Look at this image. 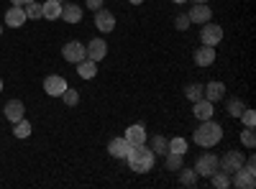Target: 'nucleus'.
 <instances>
[{
  "mask_svg": "<svg viewBox=\"0 0 256 189\" xmlns=\"http://www.w3.org/2000/svg\"><path fill=\"white\" fill-rule=\"evenodd\" d=\"M126 161H128V166H131V172H136V174H148V172L154 169L156 156H154V151L148 149L146 143H141V146H131V151H128Z\"/></svg>",
  "mask_w": 256,
  "mask_h": 189,
  "instance_id": "1",
  "label": "nucleus"
},
{
  "mask_svg": "<svg viewBox=\"0 0 256 189\" xmlns=\"http://www.w3.org/2000/svg\"><path fill=\"white\" fill-rule=\"evenodd\" d=\"M192 141H195L200 149H212L223 141V128L216 123V120H200V128L192 133Z\"/></svg>",
  "mask_w": 256,
  "mask_h": 189,
  "instance_id": "2",
  "label": "nucleus"
},
{
  "mask_svg": "<svg viewBox=\"0 0 256 189\" xmlns=\"http://www.w3.org/2000/svg\"><path fill=\"white\" fill-rule=\"evenodd\" d=\"M220 169V159L216 156V154H202L200 159H198V164H195V172H198V177H212Z\"/></svg>",
  "mask_w": 256,
  "mask_h": 189,
  "instance_id": "3",
  "label": "nucleus"
},
{
  "mask_svg": "<svg viewBox=\"0 0 256 189\" xmlns=\"http://www.w3.org/2000/svg\"><path fill=\"white\" fill-rule=\"evenodd\" d=\"M200 41L205 46H218L223 41V28L220 23H212V20H208V23H202V31H200Z\"/></svg>",
  "mask_w": 256,
  "mask_h": 189,
  "instance_id": "4",
  "label": "nucleus"
},
{
  "mask_svg": "<svg viewBox=\"0 0 256 189\" xmlns=\"http://www.w3.org/2000/svg\"><path fill=\"white\" fill-rule=\"evenodd\" d=\"M62 56L70 61V64H80L82 59H88V49H84V44H80V41H67L62 49Z\"/></svg>",
  "mask_w": 256,
  "mask_h": 189,
  "instance_id": "5",
  "label": "nucleus"
},
{
  "mask_svg": "<svg viewBox=\"0 0 256 189\" xmlns=\"http://www.w3.org/2000/svg\"><path fill=\"white\" fill-rule=\"evenodd\" d=\"M230 187H236V189H254V187H256V172H251V169H246V166H241L238 172H233Z\"/></svg>",
  "mask_w": 256,
  "mask_h": 189,
  "instance_id": "6",
  "label": "nucleus"
},
{
  "mask_svg": "<svg viewBox=\"0 0 256 189\" xmlns=\"http://www.w3.org/2000/svg\"><path fill=\"white\" fill-rule=\"evenodd\" d=\"M67 87H70L67 79L59 77V74H49V77L44 79V92H46L49 97H62Z\"/></svg>",
  "mask_w": 256,
  "mask_h": 189,
  "instance_id": "7",
  "label": "nucleus"
},
{
  "mask_svg": "<svg viewBox=\"0 0 256 189\" xmlns=\"http://www.w3.org/2000/svg\"><path fill=\"white\" fill-rule=\"evenodd\" d=\"M244 164H246V159H244L241 151H228V154L220 159V169H223L226 174H233V172H238Z\"/></svg>",
  "mask_w": 256,
  "mask_h": 189,
  "instance_id": "8",
  "label": "nucleus"
},
{
  "mask_svg": "<svg viewBox=\"0 0 256 189\" xmlns=\"http://www.w3.org/2000/svg\"><path fill=\"white\" fill-rule=\"evenodd\" d=\"M95 28L102 31V33H110L116 28V15L110 10H105V8H98L95 10Z\"/></svg>",
  "mask_w": 256,
  "mask_h": 189,
  "instance_id": "9",
  "label": "nucleus"
},
{
  "mask_svg": "<svg viewBox=\"0 0 256 189\" xmlns=\"http://www.w3.org/2000/svg\"><path fill=\"white\" fill-rule=\"evenodd\" d=\"M190 23H208V20H212V8H208V3H195V8H190L187 13Z\"/></svg>",
  "mask_w": 256,
  "mask_h": 189,
  "instance_id": "10",
  "label": "nucleus"
},
{
  "mask_svg": "<svg viewBox=\"0 0 256 189\" xmlns=\"http://www.w3.org/2000/svg\"><path fill=\"white\" fill-rule=\"evenodd\" d=\"M84 49H88V59L102 61L105 56H108V41H105V38H92Z\"/></svg>",
  "mask_w": 256,
  "mask_h": 189,
  "instance_id": "11",
  "label": "nucleus"
},
{
  "mask_svg": "<svg viewBox=\"0 0 256 189\" xmlns=\"http://www.w3.org/2000/svg\"><path fill=\"white\" fill-rule=\"evenodd\" d=\"M131 146H141V143H146L148 141V133H146V128L141 123H134V125H128L126 128V136H123Z\"/></svg>",
  "mask_w": 256,
  "mask_h": 189,
  "instance_id": "12",
  "label": "nucleus"
},
{
  "mask_svg": "<svg viewBox=\"0 0 256 189\" xmlns=\"http://www.w3.org/2000/svg\"><path fill=\"white\" fill-rule=\"evenodd\" d=\"M202 97L210 102H220L226 97V85L223 82H208V85H202Z\"/></svg>",
  "mask_w": 256,
  "mask_h": 189,
  "instance_id": "13",
  "label": "nucleus"
},
{
  "mask_svg": "<svg viewBox=\"0 0 256 189\" xmlns=\"http://www.w3.org/2000/svg\"><path fill=\"white\" fill-rule=\"evenodd\" d=\"M26 10L24 8H18V5H13V8H8V13H6V26L8 28H20L26 23Z\"/></svg>",
  "mask_w": 256,
  "mask_h": 189,
  "instance_id": "14",
  "label": "nucleus"
},
{
  "mask_svg": "<svg viewBox=\"0 0 256 189\" xmlns=\"http://www.w3.org/2000/svg\"><path fill=\"white\" fill-rule=\"evenodd\" d=\"M192 113H195L198 120H210L212 113H216V102H210V100L200 97V100L195 102V108H192Z\"/></svg>",
  "mask_w": 256,
  "mask_h": 189,
  "instance_id": "15",
  "label": "nucleus"
},
{
  "mask_svg": "<svg viewBox=\"0 0 256 189\" xmlns=\"http://www.w3.org/2000/svg\"><path fill=\"white\" fill-rule=\"evenodd\" d=\"M192 59H195V64L198 67H210L212 61H216V49L212 46H200V49H195V54H192Z\"/></svg>",
  "mask_w": 256,
  "mask_h": 189,
  "instance_id": "16",
  "label": "nucleus"
},
{
  "mask_svg": "<svg viewBox=\"0 0 256 189\" xmlns=\"http://www.w3.org/2000/svg\"><path fill=\"white\" fill-rule=\"evenodd\" d=\"M24 115H26V105L20 102V100H8V102H6V118H8L10 123H18Z\"/></svg>",
  "mask_w": 256,
  "mask_h": 189,
  "instance_id": "17",
  "label": "nucleus"
},
{
  "mask_svg": "<svg viewBox=\"0 0 256 189\" xmlns=\"http://www.w3.org/2000/svg\"><path fill=\"white\" fill-rule=\"evenodd\" d=\"M128 151H131V143H128L126 138H113V141L108 143V154H110L113 159H126Z\"/></svg>",
  "mask_w": 256,
  "mask_h": 189,
  "instance_id": "18",
  "label": "nucleus"
},
{
  "mask_svg": "<svg viewBox=\"0 0 256 189\" xmlns=\"http://www.w3.org/2000/svg\"><path fill=\"white\" fill-rule=\"evenodd\" d=\"M82 15H84V10H82L77 3H64V5H62V15H59V18H64L67 23H80Z\"/></svg>",
  "mask_w": 256,
  "mask_h": 189,
  "instance_id": "19",
  "label": "nucleus"
},
{
  "mask_svg": "<svg viewBox=\"0 0 256 189\" xmlns=\"http://www.w3.org/2000/svg\"><path fill=\"white\" fill-rule=\"evenodd\" d=\"M77 74H80L82 79H92V77L98 74V61H92V59H82L80 64H77Z\"/></svg>",
  "mask_w": 256,
  "mask_h": 189,
  "instance_id": "20",
  "label": "nucleus"
},
{
  "mask_svg": "<svg viewBox=\"0 0 256 189\" xmlns=\"http://www.w3.org/2000/svg\"><path fill=\"white\" fill-rule=\"evenodd\" d=\"M41 13L46 20H56L62 15V3L59 0H46V3H41Z\"/></svg>",
  "mask_w": 256,
  "mask_h": 189,
  "instance_id": "21",
  "label": "nucleus"
},
{
  "mask_svg": "<svg viewBox=\"0 0 256 189\" xmlns=\"http://www.w3.org/2000/svg\"><path fill=\"white\" fill-rule=\"evenodd\" d=\"M146 143H148V149L154 151V156H164L169 151V138H164V136H154L152 141H146Z\"/></svg>",
  "mask_w": 256,
  "mask_h": 189,
  "instance_id": "22",
  "label": "nucleus"
},
{
  "mask_svg": "<svg viewBox=\"0 0 256 189\" xmlns=\"http://www.w3.org/2000/svg\"><path fill=\"white\" fill-rule=\"evenodd\" d=\"M164 166L169 172H180L182 166H184V156L182 154H172V151H166L164 154Z\"/></svg>",
  "mask_w": 256,
  "mask_h": 189,
  "instance_id": "23",
  "label": "nucleus"
},
{
  "mask_svg": "<svg viewBox=\"0 0 256 189\" xmlns=\"http://www.w3.org/2000/svg\"><path fill=\"white\" fill-rule=\"evenodd\" d=\"M226 110H228L230 118H241V113L246 110V105H244L241 97H230V100L226 102Z\"/></svg>",
  "mask_w": 256,
  "mask_h": 189,
  "instance_id": "24",
  "label": "nucleus"
},
{
  "mask_svg": "<svg viewBox=\"0 0 256 189\" xmlns=\"http://www.w3.org/2000/svg\"><path fill=\"white\" fill-rule=\"evenodd\" d=\"M180 184H182V187H195V184H198V172L182 166V169H180Z\"/></svg>",
  "mask_w": 256,
  "mask_h": 189,
  "instance_id": "25",
  "label": "nucleus"
},
{
  "mask_svg": "<svg viewBox=\"0 0 256 189\" xmlns=\"http://www.w3.org/2000/svg\"><path fill=\"white\" fill-rule=\"evenodd\" d=\"M13 136L16 138H28L31 136V123L26 118H20L18 123H13Z\"/></svg>",
  "mask_w": 256,
  "mask_h": 189,
  "instance_id": "26",
  "label": "nucleus"
},
{
  "mask_svg": "<svg viewBox=\"0 0 256 189\" xmlns=\"http://www.w3.org/2000/svg\"><path fill=\"white\" fill-rule=\"evenodd\" d=\"M187 138H182V136H177V138H169V151H172V154H187Z\"/></svg>",
  "mask_w": 256,
  "mask_h": 189,
  "instance_id": "27",
  "label": "nucleus"
},
{
  "mask_svg": "<svg viewBox=\"0 0 256 189\" xmlns=\"http://www.w3.org/2000/svg\"><path fill=\"white\" fill-rule=\"evenodd\" d=\"M24 10H26V18H31V20L44 18V13H41V3H36V0H28V3L24 5Z\"/></svg>",
  "mask_w": 256,
  "mask_h": 189,
  "instance_id": "28",
  "label": "nucleus"
},
{
  "mask_svg": "<svg viewBox=\"0 0 256 189\" xmlns=\"http://www.w3.org/2000/svg\"><path fill=\"white\" fill-rule=\"evenodd\" d=\"M184 95H187V100L198 102L202 97V85H200V82H190V85L184 87Z\"/></svg>",
  "mask_w": 256,
  "mask_h": 189,
  "instance_id": "29",
  "label": "nucleus"
},
{
  "mask_svg": "<svg viewBox=\"0 0 256 189\" xmlns=\"http://www.w3.org/2000/svg\"><path fill=\"white\" fill-rule=\"evenodd\" d=\"M210 179H212V187H218V189H228V187H230V179H228V174H226L223 169H218Z\"/></svg>",
  "mask_w": 256,
  "mask_h": 189,
  "instance_id": "30",
  "label": "nucleus"
},
{
  "mask_svg": "<svg viewBox=\"0 0 256 189\" xmlns=\"http://www.w3.org/2000/svg\"><path fill=\"white\" fill-rule=\"evenodd\" d=\"M62 100H64V105H67V108H74V105L80 102V92L77 90H64V95H62Z\"/></svg>",
  "mask_w": 256,
  "mask_h": 189,
  "instance_id": "31",
  "label": "nucleus"
},
{
  "mask_svg": "<svg viewBox=\"0 0 256 189\" xmlns=\"http://www.w3.org/2000/svg\"><path fill=\"white\" fill-rule=\"evenodd\" d=\"M241 143L246 146V149H254V146H256V133H254V128L241 131Z\"/></svg>",
  "mask_w": 256,
  "mask_h": 189,
  "instance_id": "32",
  "label": "nucleus"
},
{
  "mask_svg": "<svg viewBox=\"0 0 256 189\" xmlns=\"http://www.w3.org/2000/svg\"><path fill=\"white\" fill-rule=\"evenodd\" d=\"M241 118H244V125H246V128H254V123H256V113H254L251 108H246V110L241 113Z\"/></svg>",
  "mask_w": 256,
  "mask_h": 189,
  "instance_id": "33",
  "label": "nucleus"
},
{
  "mask_svg": "<svg viewBox=\"0 0 256 189\" xmlns=\"http://www.w3.org/2000/svg\"><path fill=\"white\" fill-rule=\"evenodd\" d=\"M174 26H177L180 31H187V28H190V18H187V13H180V15L174 18Z\"/></svg>",
  "mask_w": 256,
  "mask_h": 189,
  "instance_id": "34",
  "label": "nucleus"
},
{
  "mask_svg": "<svg viewBox=\"0 0 256 189\" xmlns=\"http://www.w3.org/2000/svg\"><path fill=\"white\" fill-rule=\"evenodd\" d=\"M102 3H105V0H84V8L98 10V8H102Z\"/></svg>",
  "mask_w": 256,
  "mask_h": 189,
  "instance_id": "35",
  "label": "nucleus"
},
{
  "mask_svg": "<svg viewBox=\"0 0 256 189\" xmlns=\"http://www.w3.org/2000/svg\"><path fill=\"white\" fill-rule=\"evenodd\" d=\"M10 3H13V5H18V8H24V5L28 3V0H10Z\"/></svg>",
  "mask_w": 256,
  "mask_h": 189,
  "instance_id": "36",
  "label": "nucleus"
},
{
  "mask_svg": "<svg viewBox=\"0 0 256 189\" xmlns=\"http://www.w3.org/2000/svg\"><path fill=\"white\" fill-rule=\"evenodd\" d=\"M128 3H131V5H141V3H144V0H128Z\"/></svg>",
  "mask_w": 256,
  "mask_h": 189,
  "instance_id": "37",
  "label": "nucleus"
},
{
  "mask_svg": "<svg viewBox=\"0 0 256 189\" xmlns=\"http://www.w3.org/2000/svg\"><path fill=\"white\" fill-rule=\"evenodd\" d=\"M172 3H177V5H182V3H187V0H172Z\"/></svg>",
  "mask_w": 256,
  "mask_h": 189,
  "instance_id": "38",
  "label": "nucleus"
},
{
  "mask_svg": "<svg viewBox=\"0 0 256 189\" xmlns=\"http://www.w3.org/2000/svg\"><path fill=\"white\" fill-rule=\"evenodd\" d=\"M192 3H208V0H192Z\"/></svg>",
  "mask_w": 256,
  "mask_h": 189,
  "instance_id": "39",
  "label": "nucleus"
},
{
  "mask_svg": "<svg viewBox=\"0 0 256 189\" xmlns=\"http://www.w3.org/2000/svg\"><path fill=\"white\" fill-rule=\"evenodd\" d=\"M0 92H3V79H0Z\"/></svg>",
  "mask_w": 256,
  "mask_h": 189,
  "instance_id": "40",
  "label": "nucleus"
},
{
  "mask_svg": "<svg viewBox=\"0 0 256 189\" xmlns=\"http://www.w3.org/2000/svg\"><path fill=\"white\" fill-rule=\"evenodd\" d=\"M59 3H62V5H64V3H67V0H59Z\"/></svg>",
  "mask_w": 256,
  "mask_h": 189,
  "instance_id": "41",
  "label": "nucleus"
},
{
  "mask_svg": "<svg viewBox=\"0 0 256 189\" xmlns=\"http://www.w3.org/2000/svg\"><path fill=\"white\" fill-rule=\"evenodd\" d=\"M0 36H3V26H0Z\"/></svg>",
  "mask_w": 256,
  "mask_h": 189,
  "instance_id": "42",
  "label": "nucleus"
}]
</instances>
